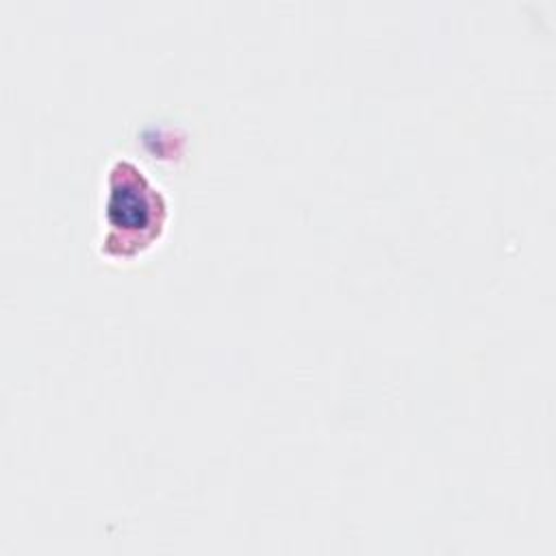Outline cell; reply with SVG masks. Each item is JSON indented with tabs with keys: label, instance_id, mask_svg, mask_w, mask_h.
<instances>
[{
	"label": "cell",
	"instance_id": "1",
	"mask_svg": "<svg viewBox=\"0 0 556 556\" xmlns=\"http://www.w3.org/2000/svg\"><path fill=\"white\" fill-rule=\"evenodd\" d=\"M104 219L109 226L104 241L115 254H132L150 245L163 228V198L128 161H117L109 172Z\"/></svg>",
	"mask_w": 556,
	"mask_h": 556
}]
</instances>
